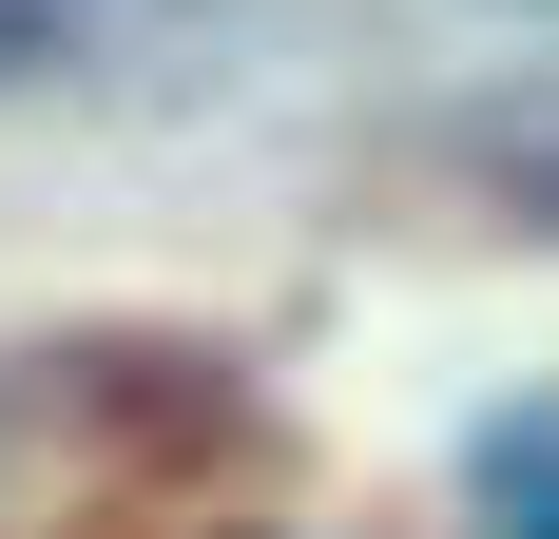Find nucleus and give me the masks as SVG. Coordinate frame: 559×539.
Masks as SVG:
<instances>
[{"label":"nucleus","mask_w":559,"mask_h":539,"mask_svg":"<svg viewBox=\"0 0 559 539\" xmlns=\"http://www.w3.org/2000/svg\"><path fill=\"white\" fill-rule=\"evenodd\" d=\"M483 482H502V539H559V405H521Z\"/></svg>","instance_id":"1"},{"label":"nucleus","mask_w":559,"mask_h":539,"mask_svg":"<svg viewBox=\"0 0 559 539\" xmlns=\"http://www.w3.org/2000/svg\"><path fill=\"white\" fill-rule=\"evenodd\" d=\"M502 173H521V213L559 231V116H521V155H502Z\"/></svg>","instance_id":"2"},{"label":"nucleus","mask_w":559,"mask_h":539,"mask_svg":"<svg viewBox=\"0 0 559 539\" xmlns=\"http://www.w3.org/2000/svg\"><path fill=\"white\" fill-rule=\"evenodd\" d=\"M39 39H58V0H0V58H39Z\"/></svg>","instance_id":"3"}]
</instances>
